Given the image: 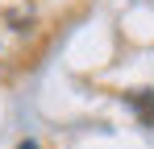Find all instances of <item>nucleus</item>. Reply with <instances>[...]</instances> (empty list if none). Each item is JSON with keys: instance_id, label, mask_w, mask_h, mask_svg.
Wrapping results in <instances>:
<instances>
[{"instance_id": "1", "label": "nucleus", "mask_w": 154, "mask_h": 149, "mask_svg": "<svg viewBox=\"0 0 154 149\" xmlns=\"http://www.w3.org/2000/svg\"><path fill=\"white\" fill-rule=\"evenodd\" d=\"M129 104L137 108L142 124H154V91H133V95H129Z\"/></svg>"}, {"instance_id": "2", "label": "nucleus", "mask_w": 154, "mask_h": 149, "mask_svg": "<svg viewBox=\"0 0 154 149\" xmlns=\"http://www.w3.org/2000/svg\"><path fill=\"white\" fill-rule=\"evenodd\" d=\"M17 149H38V145H33V141H21V145H17Z\"/></svg>"}]
</instances>
